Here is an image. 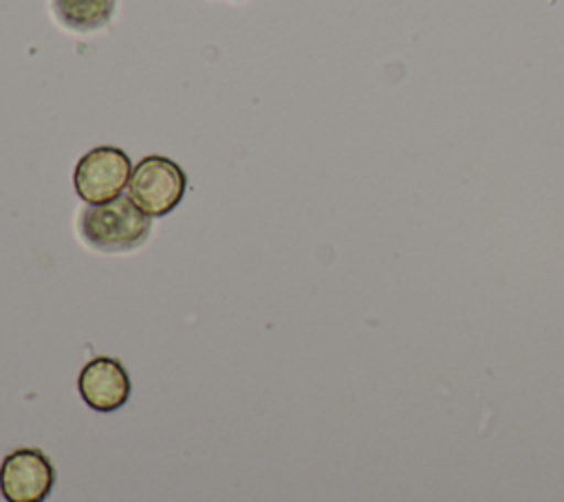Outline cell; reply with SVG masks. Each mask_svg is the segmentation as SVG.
I'll return each instance as SVG.
<instances>
[{
	"mask_svg": "<svg viewBox=\"0 0 564 502\" xmlns=\"http://www.w3.org/2000/svg\"><path fill=\"white\" fill-rule=\"evenodd\" d=\"M115 4L117 0H51V11L64 29L88 33L110 22Z\"/></svg>",
	"mask_w": 564,
	"mask_h": 502,
	"instance_id": "6",
	"label": "cell"
},
{
	"mask_svg": "<svg viewBox=\"0 0 564 502\" xmlns=\"http://www.w3.org/2000/svg\"><path fill=\"white\" fill-rule=\"evenodd\" d=\"M132 174L130 159L115 145L88 150L75 165L73 183L77 196L88 205L108 203L128 187Z\"/></svg>",
	"mask_w": 564,
	"mask_h": 502,
	"instance_id": "3",
	"label": "cell"
},
{
	"mask_svg": "<svg viewBox=\"0 0 564 502\" xmlns=\"http://www.w3.org/2000/svg\"><path fill=\"white\" fill-rule=\"evenodd\" d=\"M55 471L48 456L33 447H20L0 465V491L7 502H44L53 489Z\"/></svg>",
	"mask_w": 564,
	"mask_h": 502,
	"instance_id": "4",
	"label": "cell"
},
{
	"mask_svg": "<svg viewBox=\"0 0 564 502\" xmlns=\"http://www.w3.org/2000/svg\"><path fill=\"white\" fill-rule=\"evenodd\" d=\"M187 176L178 163L167 156H143L130 174L128 196L150 218L170 214L183 198Z\"/></svg>",
	"mask_w": 564,
	"mask_h": 502,
	"instance_id": "2",
	"label": "cell"
},
{
	"mask_svg": "<svg viewBox=\"0 0 564 502\" xmlns=\"http://www.w3.org/2000/svg\"><path fill=\"white\" fill-rule=\"evenodd\" d=\"M150 227V216L143 214L130 196L88 205L79 218V231L86 244L108 253L139 247L148 238Z\"/></svg>",
	"mask_w": 564,
	"mask_h": 502,
	"instance_id": "1",
	"label": "cell"
},
{
	"mask_svg": "<svg viewBox=\"0 0 564 502\" xmlns=\"http://www.w3.org/2000/svg\"><path fill=\"white\" fill-rule=\"evenodd\" d=\"M84 403L97 412H115L130 396V379L121 361L112 357L90 359L77 379Z\"/></svg>",
	"mask_w": 564,
	"mask_h": 502,
	"instance_id": "5",
	"label": "cell"
}]
</instances>
